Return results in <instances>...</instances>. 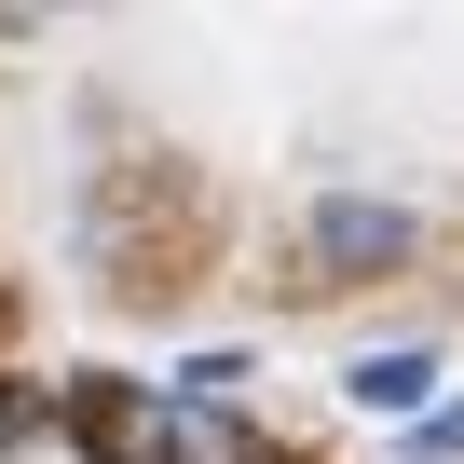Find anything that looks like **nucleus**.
<instances>
[{"instance_id":"nucleus-2","label":"nucleus","mask_w":464,"mask_h":464,"mask_svg":"<svg viewBox=\"0 0 464 464\" xmlns=\"http://www.w3.org/2000/svg\"><path fill=\"white\" fill-rule=\"evenodd\" d=\"M342 382H355V410H423V382H437V355H355Z\"/></svg>"},{"instance_id":"nucleus-1","label":"nucleus","mask_w":464,"mask_h":464,"mask_svg":"<svg viewBox=\"0 0 464 464\" xmlns=\"http://www.w3.org/2000/svg\"><path fill=\"white\" fill-rule=\"evenodd\" d=\"M314 246H328V274H382V260L410 246V218H396V205H328Z\"/></svg>"},{"instance_id":"nucleus-3","label":"nucleus","mask_w":464,"mask_h":464,"mask_svg":"<svg viewBox=\"0 0 464 464\" xmlns=\"http://www.w3.org/2000/svg\"><path fill=\"white\" fill-rule=\"evenodd\" d=\"M205 464H246V450H205Z\"/></svg>"}]
</instances>
